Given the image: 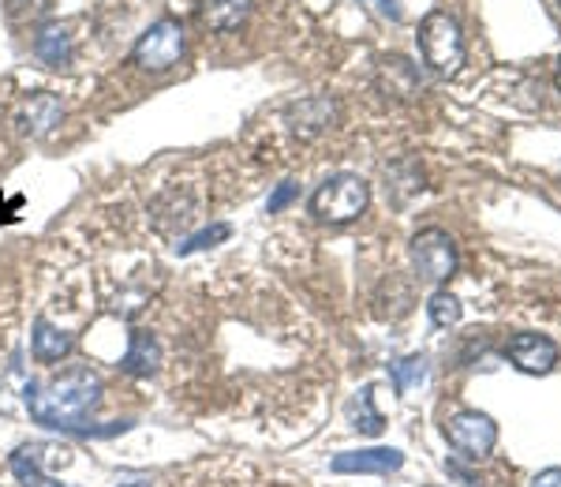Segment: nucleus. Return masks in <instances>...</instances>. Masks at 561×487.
I'll return each instance as SVG.
<instances>
[{
	"label": "nucleus",
	"mask_w": 561,
	"mask_h": 487,
	"mask_svg": "<svg viewBox=\"0 0 561 487\" xmlns=\"http://www.w3.org/2000/svg\"><path fill=\"white\" fill-rule=\"evenodd\" d=\"M180 57H184V26H180V20H173V15L150 23L131 49L135 68H142V71H169Z\"/></svg>",
	"instance_id": "4"
},
{
	"label": "nucleus",
	"mask_w": 561,
	"mask_h": 487,
	"mask_svg": "<svg viewBox=\"0 0 561 487\" xmlns=\"http://www.w3.org/2000/svg\"><path fill=\"white\" fill-rule=\"evenodd\" d=\"M427 308H431V322H434V327L446 330V327H457V322H460V301H457L454 293H446V288H438V293L431 296Z\"/></svg>",
	"instance_id": "17"
},
{
	"label": "nucleus",
	"mask_w": 561,
	"mask_h": 487,
	"mask_svg": "<svg viewBox=\"0 0 561 487\" xmlns=\"http://www.w3.org/2000/svg\"><path fill=\"white\" fill-rule=\"evenodd\" d=\"M531 487H561V468H547V473H539Z\"/></svg>",
	"instance_id": "20"
},
{
	"label": "nucleus",
	"mask_w": 561,
	"mask_h": 487,
	"mask_svg": "<svg viewBox=\"0 0 561 487\" xmlns=\"http://www.w3.org/2000/svg\"><path fill=\"white\" fill-rule=\"evenodd\" d=\"M12 473L20 476L23 487H57V484L49 480V473H45V468L34 462V454L26 446L12 454Z\"/></svg>",
	"instance_id": "15"
},
{
	"label": "nucleus",
	"mask_w": 561,
	"mask_h": 487,
	"mask_svg": "<svg viewBox=\"0 0 561 487\" xmlns=\"http://www.w3.org/2000/svg\"><path fill=\"white\" fill-rule=\"evenodd\" d=\"M375 87L382 90L386 98H393V102H415L423 90V79H420V68H415L409 57H382L375 71Z\"/></svg>",
	"instance_id": "7"
},
{
	"label": "nucleus",
	"mask_w": 561,
	"mask_h": 487,
	"mask_svg": "<svg viewBox=\"0 0 561 487\" xmlns=\"http://www.w3.org/2000/svg\"><path fill=\"white\" fill-rule=\"evenodd\" d=\"M229 237H232L229 225H210V229H203V233H195V237H187L176 251H180V256H192V251L214 248V244H221V240H229Z\"/></svg>",
	"instance_id": "18"
},
{
	"label": "nucleus",
	"mask_w": 561,
	"mask_h": 487,
	"mask_svg": "<svg viewBox=\"0 0 561 487\" xmlns=\"http://www.w3.org/2000/svg\"><path fill=\"white\" fill-rule=\"evenodd\" d=\"M446 439L460 457L479 462V457L491 454L494 443H497V423L486 417V412L465 409V412H457V417L446 420Z\"/></svg>",
	"instance_id": "6"
},
{
	"label": "nucleus",
	"mask_w": 561,
	"mask_h": 487,
	"mask_svg": "<svg viewBox=\"0 0 561 487\" xmlns=\"http://www.w3.org/2000/svg\"><path fill=\"white\" fill-rule=\"evenodd\" d=\"M404 465V454L393 446H378V450H359V454H337L333 457V473H397Z\"/></svg>",
	"instance_id": "10"
},
{
	"label": "nucleus",
	"mask_w": 561,
	"mask_h": 487,
	"mask_svg": "<svg viewBox=\"0 0 561 487\" xmlns=\"http://www.w3.org/2000/svg\"><path fill=\"white\" fill-rule=\"evenodd\" d=\"M505 353L524 375H547L558 364V346L550 338H542V333H517Z\"/></svg>",
	"instance_id": "8"
},
{
	"label": "nucleus",
	"mask_w": 561,
	"mask_h": 487,
	"mask_svg": "<svg viewBox=\"0 0 561 487\" xmlns=\"http://www.w3.org/2000/svg\"><path fill=\"white\" fill-rule=\"evenodd\" d=\"M367 203H370L367 180L341 173V177H330L325 184H319V192L311 195V214L319 222L345 225V222H356L359 214L367 211Z\"/></svg>",
	"instance_id": "2"
},
{
	"label": "nucleus",
	"mask_w": 561,
	"mask_h": 487,
	"mask_svg": "<svg viewBox=\"0 0 561 487\" xmlns=\"http://www.w3.org/2000/svg\"><path fill=\"white\" fill-rule=\"evenodd\" d=\"M71 353V338L65 330H57L49 319H38L34 322V360L42 364H57Z\"/></svg>",
	"instance_id": "14"
},
{
	"label": "nucleus",
	"mask_w": 561,
	"mask_h": 487,
	"mask_svg": "<svg viewBox=\"0 0 561 487\" xmlns=\"http://www.w3.org/2000/svg\"><path fill=\"white\" fill-rule=\"evenodd\" d=\"M34 53H38V57L49 68L68 65V60H71V34H68V26H60V23L42 26L38 38H34Z\"/></svg>",
	"instance_id": "13"
},
{
	"label": "nucleus",
	"mask_w": 561,
	"mask_h": 487,
	"mask_svg": "<svg viewBox=\"0 0 561 487\" xmlns=\"http://www.w3.org/2000/svg\"><path fill=\"white\" fill-rule=\"evenodd\" d=\"M558 87H561V57H558Z\"/></svg>",
	"instance_id": "21"
},
{
	"label": "nucleus",
	"mask_w": 561,
	"mask_h": 487,
	"mask_svg": "<svg viewBox=\"0 0 561 487\" xmlns=\"http://www.w3.org/2000/svg\"><path fill=\"white\" fill-rule=\"evenodd\" d=\"M423 378H427V356H409V360H401V364L393 367L397 394H412Z\"/></svg>",
	"instance_id": "16"
},
{
	"label": "nucleus",
	"mask_w": 561,
	"mask_h": 487,
	"mask_svg": "<svg viewBox=\"0 0 561 487\" xmlns=\"http://www.w3.org/2000/svg\"><path fill=\"white\" fill-rule=\"evenodd\" d=\"M251 15V0H203L198 4V23L217 34H229Z\"/></svg>",
	"instance_id": "11"
},
{
	"label": "nucleus",
	"mask_w": 561,
	"mask_h": 487,
	"mask_svg": "<svg viewBox=\"0 0 561 487\" xmlns=\"http://www.w3.org/2000/svg\"><path fill=\"white\" fill-rule=\"evenodd\" d=\"M158 364H161L158 338H153V333H147V330H135L128 353H124V360H121V367L128 375H153V372H158Z\"/></svg>",
	"instance_id": "12"
},
{
	"label": "nucleus",
	"mask_w": 561,
	"mask_h": 487,
	"mask_svg": "<svg viewBox=\"0 0 561 487\" xmlns=\"http://www.w3.org/2000/svg\"><path fill=\"white\" fill-rule=\"evenodd\" d=\"M333 121H337V105L330 98H304L300 105L288 110V124L300 139H314L325 128H333Z\"/></svg>",
	"instance_id": "9"
},
{
	"label": "nucleus",
	"mask_w": 561,
	"mask_h": 487,
	"mask_svg": "<svg viewBox=\"0 0 561 487\" xmlns=\"http://www.w3.org/2000/svg\"><path fill=\"white\" fill-rule=\"evenodd\" d=\"M124 487H139V484H124Z\"/></svg>",
	"instance_id": "22"
},
{
	"label": "nucleus",
	"mask_w": 561,
	"mask_h": 487,
	"mask_svg": "<svg viewBox=\"0 0 561 487\" xmlns=\"http://www.w3.org/2000/svg\"><path fill=\"white\" fill-rule=\"evenodd\" d=\"M293 195H296V184H288V180H285V184H280L277 192L270 195V214H277L280 206H285L288 200H293Z\"/></svg>",
	"instance_id": "19"
},
{
	"label": "nucleus",
	"mask_w": 561,
	"mask_h": 487,
	"mask_svg": "<svg viewBox=\"0 0 561 487\" xmlns=\"http://www.w3.org/2000/svg\"><path fill=\"white\" fill-rule=\"evenodd\" d=\"M102 401V378L90 367H68V372L34 383L26 390V409L45 428L83 431L90 412Z\"/></svg>",
	"instance_id": "1"
},
{
	"label": "nucleus",
	"mask_w": 561,
	"mask_h": 487,
	"mask_svg": "<svg viewBox=\"0 0 561 487\" xmlns=\"http://www.w3.org/2000/svg\"><path fill=\"white\" fill-rule=\"evenodd\" d=\"M420 53L434 71L457 76L460 65H465V34H460L454 15L431 12L427 20L420 23Z\"/></svg>",
	"instance_id": "3"
},
{
	"label": "nucleus",
	"mask_w": 561,
	"mask_h": 487,
	"mask_svg": "<svg viewBox=\"0 0 561 487\" xmlns=\"http://www.w3.org/2000/svg\"><path fill=\"white\" fill-rule=\"evenodd\" d=\"M412 263L423 282H449L457 274V240L446 229H423L412 237Z\"/></svg>",
	"instance_id": "5"
}]
</instances>
